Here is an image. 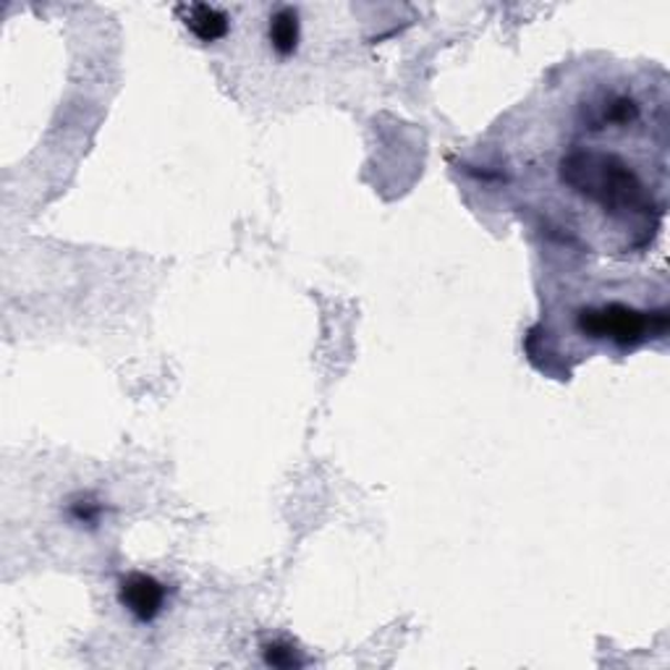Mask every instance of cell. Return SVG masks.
Listing matches in <instances>:
<instances>
[{"label": "cell", "mask_w": 670, "mask_h": 670, "mask_svg": "<svg viewBox=\"0 0 670 670\" xmlns=\"http://www.w3.org/2000/svg\"><path fill=\"white\" fill-rule=\"evenodd\" d=\"M560 176L573 192L616 215H642L650 210V194L637 173L621 158L602 150H577L566 155Z\"/></svg>", "instance_id": "cell-1"}, {"label": "cell", "mask_w": 670, "mask_h": 670, "mask_svg": "<svg viewBox=\"0 0 670 670\" xmlns=\"http://www.w3.org/2000/svg\"><path fill=\"white\" fill-rule=\"evenodd\" d=\"M579 331L589 338H606L618 346H637L647 338L650 317H647V312L633 309L629 304L610 302L581 309Z\"/></svg>", "instance_id": "cell-2"}, {"label": "cell", "mask_w": 670, "mask_h": 670, "mask_svg": "<svg viewBox=\"0 0 670 670\" xmlns=\"http://www.w3.org/2000/svg\"><path fill=\"white\" fill-rule=\"evenodd\" d=\"M119 600L121 606L129 610L136 621L150 623L163 613L165 606V587L160 585L155 577L150 573H129V577L121 579L119 585Z\"/></svg>", "instance_id": "cell-3"}, {"label": "cell", "mask_w": 670, "mask_h": 670, "mask_svg": "<svg viewBox=\"0 0 670 670\" xmlns=\"http://www.w3.org/2000/svg\"><path fill=\"white\" fill-rule=\"evenodd\" d=\"M179 19L202 42H217L229 34V13L210 3H181Z\"/></svg>", "instance_id": "cell-4"}, {"label": "cell", "mask_w": 670, "mask_h": 670, "mask_svg": "<svg viewBox=\"0 0 670 670\" xmlns=\"http://www.w3.org/2000/svg\"><path fill=\"white\" fill-rule=\"evenodd\" d=\"M267 38H271V45L281 58L296 53L298 40H302V27H298V13L291 6H281L273 13L271 27H267Z\"/></svg>", "instance_id": "cell-5"}, {"label": "cell", "mask_w": 670, "mask_h": 670, "mask_svg": "<svg viewBox=\"0 0 670 670\" xmlns=\"http://www.w3.org/2000/svg\"><path fill=\"white\" fill-rule=\"evenodd\" d=\"M267 654V662L271 666H278V668H288V666H296V658L294 652H291V647H283V644H271L265 650Z\"/></svg>", "instance_id": "cell-6"}, {"label": "cell", "mask_w": 670, "mask_h": 670, "mask_svg": "<svg viewBox=\"0 0 670 670\" xmlns=\"http://www.w3.org/2000/svg\"><path fill=\"white\" fill-rule=\"evenodd\" d=\"M71 514H74L77 521L98 524L100 506H98V502H92V500H82V502H74V506H71Z\"/></svg>", "instance_id": "cell-7"}]
</instances>
